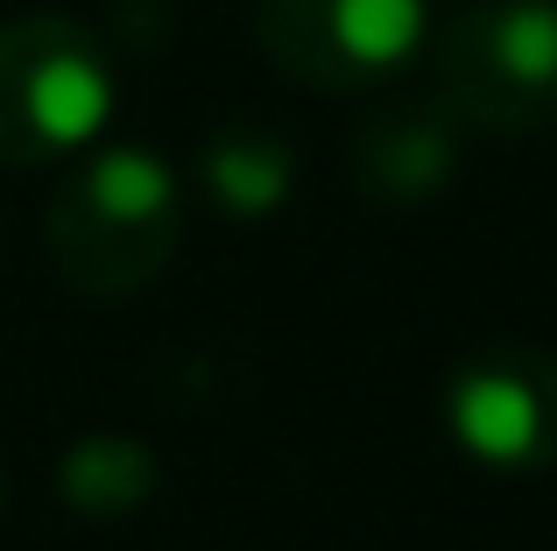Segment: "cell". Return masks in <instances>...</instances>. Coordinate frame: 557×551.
<instances>
[{
	"instance_id": "277c9868",
	"label": "cell",
	"mask_w": 557,
	"mask_h": 551,
	"mask_svg": "<svg viewBox=\"0 0 557 551\" xmlns=\"http://www.w3.org/2000/svg\"><path fill=\"white\" fill-rule=\"evenodd\" d=\"M437 36L431 0H255V42L311 93H368L409 71Z\"/></svg>"
},
{
	"instance_id": "ba28073f",
	"label": "cell",
	"mask_w": 557,
	"mask_h": 551,
	"mask_svg": "<svg viewBox=\"0 0 557 551\" xmlns=\"http://www.w3.org/2000/svg\"><path fill=\"white\" fill-rule=\"evenodd\" d=\"M156 488H163V460H156V445L127 439V431H85V439H71L64 467H57V495L92 524L141 510Z\"/></svg>"
},
{
	"instance_id": "5b68a950",
	"label": "cell",
	"mask_w": 557,
	"mask_h": 551,
	"mask_svg": "<svg viewBox=\"0 0 557 551\" xmlns=\"http://www.w3.org/2000/svg\"><path fill=\"white\" fill-rule=\"evenodd\" d=\"M445 439L487 474L557 467V354L544 346H480L437 389Z\"/></svg>"
},
{
	"instance_id": "52a82bcc",
	"label": "cell",
	"mask_w": 557,
	"mask_h": 551,
	"mask_svg": "<svg viewBox=\"0 0 557 551\" xmlns=\"http://www.w3.org/2000/svg\"><path fill=\"white\" fill-rule=\"evenodd\" d=\"M198 192L212 198L226 220H269L297 198V149L275 127L233 121L219 135H205L198 149Z\"/></svg>"
},
{
	"instance_id": "9c48e42d",
	"label": "cell",
	"mask_w": 557,
	"mask_h": 551,
	"mask_svg": "<svg viewBox=\"0 0 557 551\" xmlns=\"http://www.w3.org/2000/svg\"><path fill=\"white\" fill-rule=\"evenodd\" d=\"M0 502H8V467H0Z\"/></svg>"
},
{
	"instance_id": "7a4b0ae2",
	"label": "cell",
	"mask_w": 557,
	"mask_h": 551,
	"mask_svg": "<svg viewBox=\"0 0 557 551\" xmlns=\"http://www.w3.org/2000/svg\"><path fill=\"white\" fill-rule=\"evenodd\" d=\"M113 121V64L64 14L0 22V163L50 170L85 156Z\"/></svg>"
},
{
	"instance_id": "3957f363",
	"label": "cell",
	"mask_w": 557,
	"mask_h": 551,
	"mask_svg": "<svg viewBox=\"0 0 557 551\" xmlns=\"http://www.w3.org/2000/svg\"><path fill=\"white\" fill-rule=\"evenodd\" d=\"M437 42V99L480 135L557 127V0H473Z\"/></svg>"
},
{
	"instance_id": "6da1fadb",
	"label": "cell",
	"mask_w": 557,
	"mask_h": 551,
	"mask_svg": "<svg viewBox=\"0 0 557 551\" xmlns=\"http://www.w3.org/2000/svg\"><path fill=\"white\" fill-rule=\"evenodd\" d=\"M184 241V177L141 142H92L71 156L50 212L42 248L50 269L78 297H135L170 269Z\"/></svg>"
},
{
	"instance_id": "8992f818",
	"label": "cell",
	"mask_w": 557,
	"mask_h": 551,
	"mask_svg": "<svg viewBox=\"0 0 557 551\" xmlns=\"http://www.w3.org/2000/svg\"><path fill=\"white\" fill-rule=\"evenodd\" d=\"M466 163V121L445 99L368 113L354 135V184L374 206H431Z\"/></svg>"
}]
</instances>
